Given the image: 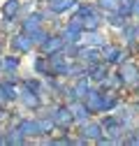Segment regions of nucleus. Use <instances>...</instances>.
Returning a JSON list of instances; mask_svg holds the SVG:
<instances>
[{
  "mask_svg": "<svg viewBox=\"0 0 139 146\" xmlns=\"http://www.w3.org/2000/svg\"><path fill=\"white\" fill-rule=\"evenodd\" d=\"M134 14L139 16V0H134Z\"/></svg>",
  "mask_w": 139,
  "mask_h": 146,
  "instance_id": "32",
  "label": "nucleus"
},
{
  "mask_svg": "<svg viewBox=\"0 0 139 146\" xmlns=\"http://www.w3.org/2000/svg\"><path fill=\"white\" fill-rule=\"evenodd\" d=\"M118 77L123 79V84H134V81L139 79V67H137L134 63H128V65L120 67V74H118Z\"/></svg>",
  "mask_w": 139,
  "mask_h": 146,
  "instance_id": "3",
  "label": "nucleus"
},
{
  "mask_svg": "<svg viewBox=\"0 0 139 146\" xmlns=\"http://www.w3.org/2000/svg\"><path fill=\"white\" fill-rule=\"evenodd\" d=\"M30 46H32L30 35H14V37H12V49L14 51L26 53V51H30Z\"/></svg>",
  "mask_w": 139,
  "mask_h": 146,
  "instance_id": "4",
  "label": "nucleus"
},
{
  "mask_svg": "<svg viewBox=\"0 0 139 146\" xmlns=\"http://www.w3.org/2000/svg\"><path fill=\"white\" fill-rule=\"evenodd\" d=\"M40 46H42L46 53H58V51L65 46V40H63V37H46Z\"/></svg>",
  "mask_w": 139,
  "mask_h": 146,
  "instance_id": "5",
  "label": "nucleus"
},
{
  "mask_svg": "<svg viewBox=\"0 0 139 146\" xmlns=\"http://www.w3.org/2000/svg\"><path fill=\"white\" fill-rule=\"evenodd\" d=\"M104 60L107 63H120L123 60V53H120L116 46H104Z\"/></svg>",
  "mask_w": 139,
  "mask_h": 146,
  "instance_id": "18",
  "label": "nucleus"
},
{
  "mask_svg": "<svg viewBox=\"0 0 139 146\" xmlns=\"http://www.w3.org/2000/svg\"><path fill=\"white\" fill-rule=\"evenodd\" d=\"M26 88H28V90H35V93H37V90H40V84H37V81H26Z\"/></svg>",
  "mask_w": 139,
  "mask_h": 146,
  "instance_id": "30",
  "label": "nucleus"
},
{
  "mask_svg": "<svg viewBox=\"0 0 139 146\" xmlns=\"http://www.w3.org/2000/svg\"><path fill=\"white\" fill-rule=\"evenodd\" d=\"M3 88H5V93H7V98H9V100H14V98H16V88H14L12 84H3Z\"/></svg>",
  "mask_w": 139,
  "mask_h": 146,
  "instance_id": "28",
  "label": "nucleus"
},
{
  "mask_svg": "<svg viewBox=\"0 0 139 146\" xmlns=\"http://www.w3.org/2000/svg\"><path fill=\"white\" fill-rule=\"evenodd\" d=\"M42 26V14H35V16H28V21H23V30L30 35L32 30H37Z\"/></svg>",
  "mask_w": 139,
  "mask_h": 146,
  "instance_id": "19",
  "label": "nucleus"
},
{
  "mask_svg": "<svg viewBox=\"0 0 139 146\" xmlns=\"http://www.w3.org/2000/svg\"><path fill=\"white\" fill-rule=\"evenodd\" d=\"M23 139H26V135L19 130V127H16V130H9V135L5 137L7 144H23Z\"/></svg>",
  "mask_w": 139,
  "mask_h": 146,
  "instance_id": "21",
  "label": "nucleus"
},
{
  "mask_svg": "<svg viewBox=\"0 0 139 146\" xmlns=\"http://www.w3.org/2000/svg\"><path fill=\"white\" fill-rule=\"evenodd\" d=\"M81 132H83V139H100V137H102V125H97V123H86Z\"/></svg>",
  "mask_w": 139,
  "mask_h": 146,
  "instance_id": "11",
  "label": "nucleus"
},
{
  "mask_svg": "<svg viewBox=\"0 0 139 146\" xmlns=\"http://www.w3.org/2000/svg\"><path fill=\"white\" fill-rule=\"evenodd\" d=\"M21 5H19V0H7V3L3 5V16L5 19H14L16 14H19Z\"/></svg>",
  "mask_w": 139,
  "mask_h": 146,
  "instance_id": "14",
  "label": "nucleus"
},
{
  "mask_svg": "<svg viewBox=\"0 0 139 146\" xmlns=\"http://www.w3.org/2000/svg\"><path fill=\"white\" fill-rule=\"evenodd\" d=\"M102 125H104V130H107L111 141H120V135L125 132V127H123V123H120L118 118H104Z\"/></svg>",
  "mask_w": 139,
  "mask_h": 146,
  "instance_id": "1",
  "label": "nucleus"
},
{
  "mask_svg": "<svg viewBox=\"0 0 139 146\" xmlns=\"http://www.w3.org/2000/svg\"><path fill=\"white\" fill-rule=\"evenodd\" d=\"M7 118V111H3V109H0V121H5Z\"/></svg>",
  "mask_w": 139,
  "mask_h": 146,
  "instance_id": "33",
  "label": "nucleus"
},
{
  "mask_svg": "<svg viewBox=\"0 0 139 146\" xmlns=\"http://www.w3.org/2000/svg\"><path fill=\"white\" fill-rule=\"evenodd\" d=\"M88 74H91V79H95V81H104V77H107V65H100V63L91 65Z\"/></svg>",
  "mask_w": 139,
  "mask_h": 146,
  "instance_id": "16",
  "label": "nucleus"
},
{
  "mask_svg": "<svg viewBox=\"0 0 139 146\" xmlns=\"http://www.w3.org/2000/svg\"><path fill=\"white\" fill-rule=\"evenodd\" d=\"M21 100H23V104H26L28 109H37V107H40V98H37L35 90H26V93L21 95Z\"/></svg>",
  "mask_w": 139,
  "mask_h": 146,
  "instance_id": "17",
  "label": "nucleus"
},
{
  "mask_svg": "<svg viewBox=\"0 0 139 146\" xmlns=\"http://www.w3.org/2000/svg\"><path fill=\"white\" fill-rule=\"evenodd\" d=\"M51 72L58 77H65V74H70V67L60 56H51Z\"/></svg>",
  "mask_w": 139,
  "mask_h": 146,
  "instance_id": "8",
  "label": "nucleus"
},
{
  "mask_svg": "<svg viewBox=\"0 0 139 146\" xmlns=\"http://www.w3.org/2000/svg\"><path fill=\"white\" fill-rule=\"evenodd\" d=\"M5 100H9V98H7V93H5V88H3V86H0V104H3Z\"/></svg>",
  "mask_w": 139,
  "mask_h": 146,
  "instance_id": "31",
  "label": "nucleus"
},
{
  "mask_svg": "<svg viewBox=\"0 0 139 146\" xmlns=\"http://www.w3.org/2000/svg\"><path fill=\"white\" fill-rule=\"evenodd\" d=\"M79 37H81V28H79V26H74V23H70V26L65 28L63 40H65V42H70V44H77V42H79Z\"/></svg>",
  "mask_w": 139,
  "mask_h": 146,
  "instance_id": "13",
  "label": "nucleus"
},
{
  "mask_svg": "<svg viewBox=\"0 0 139 146\" xmlns=\"http://www.w3.org/2000/svg\"><path fill=\"white\" fill-rule=\"evenodd\" d=\"M37 123H40V127H42V132H49L51 127L56 125V123H54V118H51V116H49V118H37Z\"/></svg>",
  "mask_w": 139,
  "mask_h": 146,
  "instance_id": "25",
  "label": "nucleus"
},
{
  "mask_svg": "<svg viewBox=\"0 0 139 146\" xmlns=\"http://www.w3.org/2000/svg\"><path fill=\"white\" fill-rule=\"evenodd\" d=\"M3 67H5L7 72H14L16 67H19V58H16V56H7L5 63H3Z\"/></svg>",
  "mask_w": 139,
  "mask_h": 146,
  "instance_id": "24",
  "label": "nucleus"
},
{
  "mask_svg": "<svg viewBox=\"0 0 139 146\" xmlns=\"http://www.w3.org/2000/svg\"><path fill=\"white\" fill-rule=\"evenodd\" d=\"M118 104V98L114 93H102V111H107V109H114Z\"/></svg>",
  "mask_w": 139,
  "mask_h": 146,
  "instance_id": "20",
  "label": "nucleus"
},
{
  "mask_svg": "<svg viewBox=\"0 0 139 146\" xmlns=\"http://www.w3.org/2000/svg\"><path fill=\"white\" fill-rule=\"evenodd\" d=\"M91 42H93V44H102V37H100L95 30H93V35H88V44H91Z\"/></svg>",
  "mask_w": 139,
  "mask_h": 146,
  "instance_id": "29",
  "label": "nucleus"
},
{
  "mask_svg": "<svg viewBox=\"0 0 139 146\" xmlns=\"http://www.w3.org/2000/svg\"><path fill=\"white\" fill-rule=\"evenodd\" d=\"M86 107H88L91 111H102V93L88 90V95H86Z\"/></svg>",
  "mask_w": 139,
  "mask_h": 146,
  "instance_id": "7",
  "label": "nucleus"
},
{
  "mask_svg": "<svg viewBox=\"0 0 139 146\" xmlns=\"http://www.w3.org/2000/svg\"><path fill=\"white\" fill-rule=\"evenodd\" d=\"M0 141H3V137H0Z\"/></svg>",
  "mask_w": 139,
  "mask_h": 146,
  "instance_id": "34",
  "label": "nucleus"
},
{
  "mask_svg": "<svg viewBox=\"0 0 139 146\" xmlns=\"http://www.w3.org/2000/svg\"><path fill=\"white\" fill-rule=\"evenodd\" d=\"M77 5V0H51V12L54 14H63L67 9H72Z\"/></svg>",
  "mask_w": 139,
  "mask_h": 146,
  "instance_id": "12",
  "label": "nucleus"
},
{
  "mask_svg": "<svg viewBox=\"0 0 139 146\" xmlns=\"http://www.w3.org/2000/svg\"><path fill=\"white\" fill-rule=\"evenodd\" d=\"M77 56H79L83 63H88V65H95V63L100 60V53H97V51H93V49H81Z\"/></svg>",
  "mask_w": 139,
  "mask_h": 146,
  "instance_id": "15",
  "label": "nucleus"
},
{
  "mask_svg": "<svg viewBox=\"0 0 139 146\" xmlns=\"http://www.w3.org/2000/svg\"><path fill=\"white\" fill-rule=\"evenodd\" d=\"M46 37H49V35H46L42 28H37V30H32V33H30V40H32V44H35V42H37V44H42Z\"/></svg>",
  "mask_w": 139,
  "mask_h": 146,
  "instance_id": "23",
  "label": "nucleus"
},
{
  "mask_svg": "<svg viewBox=\"0 0 139 146\" xmlns=\"http://www.w3.org/2000/svg\"><path fill=\"white\" fill-rule=\"evenodd\" d=\"M19 130L28 137V135H42V127H40V123L37 121H21L19 123Z\"/></svg>",
  "mask_w": 139,
  "mask_h": 146,
  "instance_id": "10",
  "label": "nucleus"
},
{
  "mask_svg": "<svg viewBox=\"0 0 139 146\" xmlns=\"http://www.w3.org/2000/svg\"><path fill=\"white\" fill-rule=\"evenodd\" d=\"M32 67H35V72H37V74H42V77L54 74V72H51V58H35Z\"/></svg>",
  "mask_w": 139,
  "mask_h": 146,
  "instance_id": "9",
  "label": "nucleus"
},
{
  "mask_svg": "<svg viewBox=\"0 0 139 146\" xmlns=\"http://www.w3.org/2000/svg\"><path fill=\"white\" fill-rule=\"evenodd\" d=\"M88 81H86V79H81L74 88H72V93H74V98H86V95H88Z\"/></svg>",
  "mask_w": 139,
  "mask_h": 146,
  "instance_id": "22",
  "label": "nucleus"
},
{
  "mask_svg": "<svg viewBox=\"0 0 139 146\" xmlns=\"http://www.w3.org/2000/svg\"><path fill=\"white\" fill-rule=\"evenodd\" d=\"M72 116H74V121H79V123H83L86 118H88V114H91V109L86 107V102H72Z\"/></svg>",
  "mask_w": 139,
  "mask_h": 146,
  "instance_id": "6",
  "label": "nucleus"
},
{
  "mask_svg": "<svg viewBox=\"0 0 139 146\" xmlns=\"http://www.w3.org/2000/svg\"><path fill=\"white\" fill-rule=\"evenodd\" d=\"M51 118H54V123H56L58 127H70V125H72V121H74L72 109H65V107H58L56 111L51 114Z\"/></svg>",
  "mask_w": 139,
  "mask_h": 146,
  "instance_id": "2",
  "label": "nucleus"
},
{
  "mask_svg": "<svg viewBox=\"0 0 139 146\" xmlns=\"http://www.w3.org/2000/svg\"><path fill=\"white\" fill-rule=\"evenodd\" d=\"M100 7L102 9H118V5H116V0H100Z\"/></svg>",
  "mask_w": 139,
  "mask_h": 146,
  "instance_id": "27",
  "label": "nucleus"
},
{
  "mask_svg": "<svg viewBox=\"0 0 139 146\" xmlns=\"http://www.w3.org/2000/svg\"><path fill=\"white\" fill-rule=\"evenodd\" d=\"M109 23H111V26H116V28H120V26L125 23V16H123V14L118 12V14H114L111 19H109Z\"/></svg>",
  "mask_w": 139,
  "mask_h": 146,
  "instance_id": "26",
  "label": "nucleus"
}]
</instances>
